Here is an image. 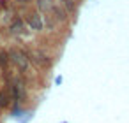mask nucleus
Segmentation results:
<instances>
[{
    "mask_svg": "<svg viewBox=\"0 0 129 123\" xmlns=\"http://www.w3.org/2000/svg\"><path fill=\"white\" fill-rule=\"evenodd\" d=\"M9 56H11V60L16 63V67H18L20 70L25 72V70L30 67V58H28V55L23 53L21 49H13V51L9 53Z\"/></svg>",
    "mask_w": 129,
    "mask_h": 123,
    "instance_id": "obj_1",
    "label": "nucleus"
},
{
    "mask_svg": "<svg viewBox=\"0 0 129 123\" xmlns=\"http://www.w3.org/2000/svg\"><path fill=\"white\" fill-rule=\"evenodd\" d=\"M11 91H13V97H14V100H23L25 98V95H27V91H25V86H23V83L21 81H14L13 83V86H11Z\"/></svg>",
    "mask_w": 129,
    "mask_h": 123,
    "instance_id": "obj_2",
    "label": "nucleus"
},
{
    "mask_svg": "<svg viewBox=\"0 0 129 123\" xmlns=\"http://www.w3.org/2000/svg\"><path fill=\"white\" fill-rule=\"evenodd\" d=\"M27 23H28V27L32 30H43V20H41L39 14H30L28 20H27Z\"/></svg>",
    "mask_w": 129,
    "mask_h": 123,
    "instance_id": "obj_3",
    "label": "nucleus"
},
{
    "mask_svg": "<svg viewBox=\"0 0 129 123\" xmlns=\"http://www.w3.org/2000/svg\"><path fill=\"white\" fill-rule=\"evenodd\" d=\"M9 30H11L13 35H21V34H23V21H21V20H14Z\"/></svg>",
    "mask_w": 129,
    "mask_h": 123,
    "instance_id": "obj_4",
    "label": "nucleus"
},
{
    "mask_svg": "<svg viewBox=\"0 0 129 123\" xmlns=\"http://www.w3.org/2000/svg\"><path fill=\"white\" fill-rule=\"evenodd\" d=\"M37 7L43 13H50L53 9V4H51V0H37Z\"/></svg>",
    "mask_w": 129,
    "mask_h": 123,
    "instance_id": "obj_5",
    "label": "nucleus"
},
{
    "mask_svg": "<svg viewBox=\"0 0 129 123\" xmlns=\"http://www.w3.org/2000/svg\"><path fill=\"white\" fill-rule=\"evenodd\" d=\"M9 105V95L0 91V107H7Z\"/></svg>",
    "mask_w": 129,
    "mask_h": 123,
    "instance_id": "obj_6",
    "label": "nucleus"
},
{
    "mask_svg": "<svg viewBox=\"0 0 129 123\" xmlns=\"http://www.w3.org/2000/svg\"><path fill=\"white\" fill-rule=\"evenodd\" d=\"M7 58H9V53L4 51V49H0V65H6L7 63Z\"/></svg>",
    "mask_w": 129,
    "mask_h": 123,
    "instance_id": "obj_7",
    "label": "nucleus"
},
{
    "mask_svg": "<svg viewBox=\"0 0 129 123\" xmlns=\"http://www.w3.org/2000/svg\"><path fill=\"white\" fill-rule=\"evenodd\" d=\"M18 2H20V4H28L30 0H18Z\"/></svg>",
    "mask_w": 129,
    "mask_h": 123,
    "instance_id": "obj_8",
    "label": "nucleus"
}]
</instances>
